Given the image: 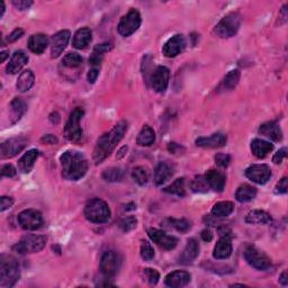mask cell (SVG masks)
<instances>
[{
    "mask_svg": "<svg viewBox=\"0 0 288 288\" xmlns=\"http://www.w3.org/2000/svg\"><path fill=\"white\" fill-rule=\"evenodd\" d=\"M124 169L120 167H113V168L106 169L103 173V178L109 183H116L124 178Z\"/></svg>",
    "mask_w": 288,
    "mask_h": 288,
    "instance_id": "cell-36",
    "label": "cell"
},
{
    "mask_svg": "<svg viewBox=\"0 0 288 288\" xmlns=\"http://www.w3.org/2000/svg\"><path fill=\"white\" fill-rule=\"evenodd\" d=\"M143 275L150 285H156L160 279V274L158 270L152 269V268H145L143 270Z\"/></svg>",
    "mask_w": 288,
    "mask_h": 288,
    "instance_id": "cell-44",
    "label": "cell"
},
{
    "mask_svg": "<svg viewBox=\"0 0 288 288\" xmlns=\"http://www.w3.org/2000/svg\"><path fill=\"white\" fill-rule=\"evenodd\" d=\"M85 216L93 223H105L110 219V209L104 200L94 198L89 200L85 206Z\"/></svg>",
    "mask_w": 288,
    "mask_h": 288,
    "instance_id": "cell-4",
    "label": "cell"
},
{
    "mask_svg": "<svg viewBox=\"0 0 288 288\" xmlns=\"http://www.w3.org/2000/svg\"><path fill=\"white\" fill-rule=\"evenodd\" d=\"M227 142L226 135L223 133H214L211 136H203L196 140V145L200 148H209V149H216L222 148Z\"/></svg>",
    "mask_w": 288,
    "mask_h": 288,
    "instance_id": "cell-18",
    "label": "cell"
},
{
    "mask_svg": "<svg viewBox=\"0 0 288 288\" xmlns=\"http://www.w3.org/2000/svg\"><path fill=\"white\" fill-rule=\"evenodd\" d=\"M28 62V57L27 54L25 53L24 51H16L11 59V61L7 64V68H6V71L7 73H11V74H16L18 73L21 70L23 69V67L25 64Z\"/></svg>",
    "mask_w": 288,
    "mask_h": 288,
    "instance_id": "cell-24",
    "label": "cell"
},
{
    "mask_svg": "<svg viewBox=\"0 0 288 288\" xmlns=\"http://www.w3.org/2000/svg\"><path fill=\"white\" fill-rule=\"evenodd\" d=\"M49 45L48 36L44 34H35L28 39V49L33 53L42 54Z\"/></svg>",
    "mask_w": 288,
    "mask_h": 288,
    "instance_id": "cell-28",
    "label": "cell"
},
{
    "mask_svg": "<svg viewBox=\"0 0 288 288\" xmlns=\"http://www.w3.org/2000/svg\"><path fill=\"white\" fill-rule=\"evenodd\" d=\"M199 255V244L194 239L188 240L183 254L179 257V262L184 265H189L193 262Z\"/></svg>",
    "mask_w": 288,
    "mask_h": 288,
    "instance_id": "cell-22",
    "label": "cell"
},
{
    "mask_svg": "<svg viewBox=\"0 0 288 288\" xmlns=\"http://www.w3.org/2000/svg\"><path fill=\"white\" fill-rule=\"evenodd\" d=\"M246 178L258 185H265L271 177V170L267 164H252L245 170Z\"/></svg>",
    "mask_w": 288,
    "mask_h": 288,
    "instance_id": "cell-13",
    "label": "cell"
},
{
    "mask_svg": "<svg viewBox=\"0 0 288 288\" xmlns=\"http://www.w3.org/2000/svg\"><path fill=\"white\" fill-rule=\"evenodd\" d=\"M215 162L217 166L222 167V168H225V167L230 164L231 158H230V155H227V154L219 153V154L215 155Z\"/></svg>",
    "mask_w": 288,
    "mask_h": 288,
    "instance_id": "cell-46",
    "label": "cell"
},
{
    "mask_svg": "<svg viewBox=\"0 0 288 288\" xmlns=\"http://www.w3.org/2000/svg\"><path fill=\"white\" fill-rule=\"evenodd\" d=\"M232 250H233V248H232L231 239L227 236H223L217 241L216 245L214 246L213 257L217 260L227 259L232 255Z\"/></svg>",
    "mask_w": 288,
    "mask_h": 288,
    "instance_id": "cell-21",
    "label": "cell"
},
{
    "mask_svg": "<svg viewBox=\"0 0 288 288\" xmlns=\"http://www.w3.org/2000/svg\"><path fill=\"white\" fill-rule=\"evenodd\" d=\"M27 106L24 100L21 98H14L11 104V114H12V123H16L23 117V115L26 113Z\"/></svg>",
    "mask_w": 288,
    "mask_h": 288,
    "instance_id": "cell-34",
    "label": "cell"
},
{
    "mask_svg": "<svg viewBox=\"0 0 288 288\" xmlns=\"http://www.w3.org/2000/svg\"><path fill=\"white\" fill-rule=\"evenodd\" d=\"M186 41L183 35H175L174 37H171L170 39L166 42L163 45V53L166 57L168 58H175L177 55L183 52V50L185 49Z\"/></svg>",
    "mask_w": 288,
    "mask_h": 288,
    "instance_id": "cell-17",
    "label": "cell"
},
{
    "mask_svg": "<svg viewBox=\"0 0 288 288\" xmlns=\"http://www.w3.org/2000/svg\"><path fill=\"white\" fill-rule=\"evenodd\" d=\"M241 26V16L237 13H230L217 23L214 28L216 36L221 38L233 37Z\"/></svg>",
    "mask_w": 288,
    "mask_h": 288,
    "instance_id": "cell-5",
    "label": "cell"
},
{
    "mask_svg": "<svg viewBox=\"0 0 288 288\" xmlns=\"http://www.w3.org/2000/svg\"><path fill=\"white\" fill-rule=\"evenodd\" d=\"M62 176L67 180H79L86 175L88 170V162L85 155L78 151H67L61 158Z\"/></svg>",
    "mask_w": 288,
    "mask_h": 288,
    "instance_id": "cell-2",
    "label": "cell"
},
{
    "mask_svg": "<svg viewBox=\"0 0 288 288\" xmlns=\"http://www.w3.org/2000/svg\"><path fill=\"white\" fill-rule=\"evenodd\" d=\"M256 196H257V189L255 187L245 184L237 188L235 198L237 201H240V203H248V201L256 198Z\"/></svg>",
    "mask_w": 288,
    "mask_h": 288,
    "instance_id": "cell-32",
    "label": "cell"
},
{
    "mask_svg": "<svg viewBox=\"0 0 288 288\" xmlns=\"http://www.w3.org/2000/svg\"><path fill=\"white\" fill-rule=\"evenodd\" d=\"M279 281H280L281 284L284 285V286H287V284H288V280H287V271L282 272L281 276L279 277Z\"/></svg>",
    "mask_w": 288,
    "mask_h": 288,
    "instance_id": "cell-57",
    "label": "cell"
},
{
    "mask_svg": "<svg viewBox=\"0 0 288 288\" xmlns=\"http://www.w3.org/2000/svg\"><path fill=\"white\" fill-rule=\"evenodd\" d=\"M13 205H14V200L13 198H11V197L3 196L2 198H0V211L2 212L11 209Z\"/></svg>",
    "mask_w": 288,
    "mask_h": 288,
    "instance_id": "cell-48",
    "label": "cell"
},
{
    "mask_svg": "<svg viewBox=\"0 0 288 288\" xmlns=\"http://www.w3.org/2000/svg\"><path fill=\"white\" fill-rule=\"evenodd\" d=\"M0 6H2V14H0V17H3V15H4V13H5V4H4V2H0Z\"/></svg>",
    "mask_w": 288,
    "mask_h": 288,
    "instance_id": "cell-59",
    "label": "cell"
},
{
    "mask_svg": "<svg viewBox=\"0 0 288 288\" xmlns=\"http://www.w3.org/2000/svg\"><path fill=\"white\" fill-rule=\"evenodd\" d=\"M288 189V180L286 177H284L279 183L276 186V193L277 194H286Z\"/></svg>",
    "mask_w": 288,
    "mask_h": 288,
    "instance_id": "cell-49",
    "label": "cell"
},
{
    "mask_svg": "<svg viewBox=\"0 0 288 288\" xmlns=\"http://www.w3.org/2000/svg\"><path fill=\"white\" fill-rule=\"evenodd\" d=\"M122 267V257L114 250H108L104 252L100 259V271L105 278H114L119 272Z\"/></svg>",
    "mask_w": 288,
    "mask_h": 288,
    "instance_id": "cell-7",
    "label": "cell"
},
{
    "mask_svg": "<svg viewBox=\"0 0 288 288\" xmlns=\"http://www.w3.org/2000/svg\"><path fill=\"white\" fill-rule=\"evenodd\" d=\"M92 38H93L92 31L87 27H84L81 29H79V31L74 34L73 47L79 50L87 49L90 42H92Z\"/></svg>",
    "mask_w": 288,
    "mask_h": 288,
    "instance_id": "cell-29",
    "label": "cell"
},
{
    "mask_svg": "<svg viewBox=\"0 0 288 288\" xmlns=\"http://www.w3.org/2000/svg\"><path fill=\"white\" fill-rule=\"evenodd\" d=\"M190 278V275L187 271L176 270L170 272V274L166 277V285L173 288L184 287L189 284Z\"/></svg>",
    "mask_w": 288,
    "mask_h": 288,
    "instance_id": "cell-20",
    "label": "cell"
},
{
    "mask_svg": "<svg viewBox=\"0 0 288 288\" xmlns=\"http://www.w3.org/2000/svg\"><path fill=\"white\" fill-rule=\"evenodd\" d=\"M34 81H35V75L32 70H25V71L22 72L21 75L18 77L16 84L17 90L21 93L28 92V90L33 87Z\"/></svg>",
    "mask_w": 288,
    "mask_h": 288,
    "instance_id": "cell-31",
    "label": "cell"
},
{
    "mask_svg": "<svg viewBox=\"0 0 288 288\" xmlns=\"http://www.w3.org/2000/svg\"><path fill=\"white\" fill-rule=\"evenodd\" d=\"M24 35V31L22 28H16L15 29L14 32H12L11 34L8 35V37H7V42L9 43H13L15 41H17V39L21 38L22 36Z\"/></svg>",
    "mask_w": 288,
    "mask_h": 288,
    "instance_id": "cell-51",
    "label": "cell"
},
{
    "mask_svg": "<svg viewBox=\"0 0 288 288\" xmlns=\"http://www.w3.org/2000/svg\"><path fill=\"white\" fill-rule=\"evenodd\" d=\"M99 75V68L98 67H93L92 69L89 70L88 75H87V79H88V83L90 84H94L96 80H97Z\"/></svg>",
    "mask_w": 288,
    "mask_h": 288,
    "instance_id": "cell-53",
    "label": "cell"
},
{
    "mask_svg": "<svg viewBox=\"0 0 288 288\" xmlns=\"http://www.w3.org/2000/svg\"><path fill=\"white\" fill-rule=\"evenodd\" d=\"M47 244V237L37 234H28L22 237V240L16 245H14L13 250L19 255L34 254L43 250Z\"/></svg>",
    "mask_w": 288,
    "mask_h": 288,
    "instance_id": "cell-6",
    "label": "cell"
},
{
    "mask_svg": "<svg viewBox=\"0 0 288 288\" xmlns=\"http://www.w3.org/2000/svg\"><path fill=\"white\" fill-rule=\"evenodd\" d=\"M241 73L239 70H232L229 73L226 74V77L224 78L223 83H222V87L226 90H231L236 87V85L240 81Z\"/></svg>",
    "mask_w": 288,
    "mask_h": 288,
    "instance_id": "cell-38",
    "label": "cell"
},
{
    "mask_svg": "<svg viewBox=\"0 0 288 288\" xmlns=\"http://www.w3.org/2000/svg\"><path fill=\"white\" fill-rule=\"evenodd\" d=\"M141 26V15L136 9L131 11L123 16L118 24V33L124 37L131 36L133 33L138 31Z\"/></svg>",
    "mask_w": 288,
    "mask_h": 288,
    "instance_id": "cell-10",
    "label": "cell"
},
{
    "mask_svg": "<svg viewBox=\"0 0 288 288\" xmlns=\"http://www.w3.org/2000/svg\"><path fill=\"white\" fill-rule=\"evenodd\" d=\"M84 110L81 108H75L70 115L67 124L64 128V135L69 141L78 142L83 138V129L80 126V122L84 117Z\"/></svg>",
    "mask_w": 288,
    "mask_h": 288,
    "instance_id": "cell-8",
    "label": "cell"
},
{
    "mask_svg": "<svg viewBox=\"0 0 288 288\" xmlns=\"http://www.w3.org/2000/svg\"><path fill=\"white\" fill-rule=\"evenodd\" d=\"M70 34L69 31H60L55 35H53V37L51 39V57L52 58H58L60 54L63 52V50L67 48V45L70 41Z\"/></svg>",
    "mask_w": 288,
    "mask_h": 288,
    "instance_id": "cell-16",
    "label": "cell"
},
{
    "mask_svg": "<svg viewBox=\"0 0 288 288\" xmlns=\"http://www.w3.org/2000/svg\"><path fill=\"white\" fill-rule=\"evenodd\" d=\"M42 142L47 143V144H57L58 143V139L55 138V136L52 135V134H48V135L43 136Z\"/></svg>",
    "mask_w": 288,
    "mask_h": 288,
    "instance_id": "cell-55",
    "label": "cell"
},
{
    "mask_svg": "<svg viewBox=\"0 0 288 288\" xmlns=\"http://www.w3.org/2000/svg\"><path fill=\"white\" fill-rule=\"evenodd\" d=\"M234 211V204L232 201H220L213 206L211 213L214 217H226Z\"/></svg>",
    "mask_w": 288,
    "mask_h": 288,
    "instance_id": "cell-35",
    "label": "cell"
},
{
    "mask_svg": "<svg viewBox=\"0 0 288 288\" xmlns=\"http://www.w3.org/2000/svg\"><path fill=\"white\" fill-rule=\"evenodd\" d=\"M39 156V151L36 149L29 150L25 153L21 159L18 161V168L24 174L31 173L32 169L34 168V164L36 162V160Z\"/></svg>",
    "mask_w": 288,
    "mask_h": 288,
    "instance_id": "cell-25",
    "label": "cell"
},
{
    "mask_svg": "<svg viewBox=\"0 0 288 288\" xmlns=\"http://www.w3.org/2000/svg\"><path fill=\"white\" fill-rule=\"evenodd\" d=\"M28 139L24 138V136H17V138L9 139L5 141L4 143L0 145V153H2V158L9 159L16 156L18 153L28 145Z\"/></svg>",
    "mask_w": 288,
    "mask_h": 288,
    "instance_id": "cell-11",
    "label": "cell"
},
{
    "mask_svg": "<svg viewBox=\"0 0 288 288\" xmlns=\"http://www.w3.org/2000/svg\"><path fill=\"white\" fill-rule=\"evenodd\" d=\"M204 177L210 188H212L214 191H217V193H222V191L224 190L225 175L223 173L212 169L207 171Z\"/></svg>",
    "mask_w": 288,
    "mask_h": 288,
    "instance_id": "cell-19",
    "label": "cell"
},
{
    "mask_svg": "<svg viewBox=\"0 0 288 288\" xmlns=\"http://www.w3.org/2000/svg\"><path fill=\"white\" fill-rule=\"evenodd\" d=\"M154 141H155V132L153 131V129L149 125H145L139 133L138 139H136V143L141 146H150L154 143Z\"/></svg>",
    "mask_w": 288,
    "mask_h": 288,
    "instance_id": "cell-33",
    "label": "cell"
},
{
    "mask_svg": "<svg viewBox=\"0 0 288 288\" xmlns=\"http://www.w3.org/2000/svg\"><path fill=\"white\" fill-rule=\"evenodd\" d=\"M286 155H287V149L286 148H282V149H280L279 151H278V152L275 154V156H274V159H272V161H274V162L276 163V164H280L282 161H284V159L286 158Z\"/></svg>",
    "mask_w": 288,
    "mask_h": 288,
    "instance_id": "cell-52",
    "label": "cell"
},
{
    "mask_svg": "<svg viewBox=\"0 0 288 288\" xmlns=\"http://www.w3.org/2000/svg\"><path fill=\"white\" fill-rule=\"evenodd\" d=\"M18 222L24 230L35 231L43 225V217L38 211L29 209L19 213Z\"/></svg>",
    "mask_w": 288,
    "mask_h": 288,
    "instance_id": "cell-12",
    "label": "cell"
},
{
    "mask_svg": "<svg viewBox=\"0 0 288 288\" xmlns=\"http://www.w3.org/2000/svg\"><path fill=\"white\" fill-rule=\"evenodd\" d=\"M244 258L248 264L257 270L265 271L271 267V259L264 251H261L256 246L246 248Z\"/></svg>",
    "mask_w": 288,
    "mask_h": 288,
    "instance_id": "cell-9",
    "label": "cell"
},
{
    "mask_svg": "<svg viewBox=\"0 0 288 288\" xmlns=\"http://www.w3.org/2000/svg\"><path fill=\"white\" fill-rule=\"evenodd\" d=\"M271 221V215L262 210L250 211L245 216V222L249 224H268Z\"/></svg>",
    "mask_w": 288,
    "mask_h": 288,
    "instance_id": "cell-30",
    "label": "cell"
},
{
    "mask_svg": "<svg viewBox=\"0 0 288 288\" xmlns=\"http://www.w3.org/2000/svg\"><path fill=\"white\" fill-rule=\"evenodd\" d=\"M110 49H112V44L110 43H102V44H97L95 47V51H97L99 53H102V54H105L106 52H109L110 51Z\"/></svg>",
    "mask_w": 288,
    "mask_h": 288,
    "instance_id": "cell-54",
    "label": "cell"
},
{
    "mask_svg": "<svg viewBox=\"0 0 288 288\" xmlns=\"http://www.w3.org/2000/svg\"><path fill=\"white\" fill-rule=\"evenodd\" d=\"M149 170L148 168H145L143 166H139L136 168L133 169L132 171V178L136 184H139L140 186H144L148 184L149 181Z\"/></svg>",
    "mask_w": 288,
    "mask_h": 288,
    "instance_id": "cell-37",
    "label": "cell"
},
{
    "mask_svg": "<svg viewBox=\"0 0 288 288\" xmlns=\"http://www.w3.org/2000/svg\"><path fill=\"white\" fill-rule=\"evenodd\" d=\"M251 152L256 158L264 159L269 154L272 150H274V145L268 141L261 140V139H255L251 141Z\"/></svg>",
    "mask_w": 288,
    "mask_h": 288,
    "instance_id": "cell-23",
    "label": "cell"
},
{
    "mask_svg": "<svg viewBox=\"0 0 288 288\" xmlns=\"http://www.w3.org/2000/svg\"><path fill=\"white\" fill-rule=\"evenodd\" d=\"M201 239H203L205 242H210L212 241V239H213V233H212L209 229L204 230L201 232Z\"/></svg>",
    "mask_w": 288,
    "mask_h": 288,
    "instance_id": "cell-56",
    "label": "cell"
},
{
    "mask_svg": "<svg viewBox=\"0 0 288 288\" xmlns=\"http://www.w3.org/2000/svg\"><path fill=\"white\" fill-rule=\"evenodd\" d=\"M174 167L167 163V162H160L156 166L154 171V181L155 185L161 186L163 185L166 181H168L174 175Z\"/></svg>",
    "mask_w": 288,
    "mask_h": 288,
    "instance_id": "cell-26",
    "label": "cell"
},
{
    "mask_svg": "<svg viewBox=\"0 0 288 288\" xmlns=\"http://www.w3.org/2000/svg\"><path fill=\"white\" fill-rule=\"evenodd\" d=\"M16 175V169L14 168L12 164H5L2 168V176L3 177H8V178H12Z\"/></svg>",
    "mask_w": 288,
    "mask_h": 288,
    "instance_id": "cell-50",
    "label": "cell"
},
{
    "mask_svg": "<svg viewBox=\"0 0 288 288\" xmlns=\"http://www.w3.org/2000/svg\"><path fill=\"white\" fill-rule=\"evenodd\" d=\"M209 185H207L206 180H205V177L203 176H198L196 179L193 180V183H191V189L195 193H206V191H209Z\"/></svg>",
    "mask_w": 288,
    "mask_h": 288,
    "instance_id": "cell-42",
    "label": "cell"
},
{
    "mask_svg": "<svg viewBox=\"0 0 288 288\" xmlns=\"http://www.w3.org/2000/svg\"><path fill=\"white\" fill-rule=\"evenodd\" d=\"M259 133L261 135H265L268 139L275 141V142H280L282 140L281 129L279 128V125L275 122L262 124L259 129Z\"/></svg>",
    "mask_w": 288,
    "mask_h": 288,
    "instance_id": "cell-27",
    "label": "cell"
},
{
    "mask_svg": "<svg viewBox=\"0 0 288 288\" xmlns=\"http://www.w3.org/2000/svg\"><path fill=\"white\" fill-rule=\"evenodd\" d=\"M163 190L166 191V193L171 194V195L184 197L186 194L185 193V179L184 178L176 179L173 184L169 185L168 187H166Z\"/></svg>",
    "mask_w": 288,
    "mask_h": 288,
    "instance_id": "cell-40",
    "label": "cell"
},
{
    "mask_svg": "<svg viewBox=\"0 0 288 288\" xmlns=\"http://www.w3.org/2000/svg\"><path fill=\"white\" fill-rule=\"evenodd\" d=\"M126 130H128V123L122 120V122L116 124L110 132L100 136L97 140V143H96L93 154V159L96 164L102 163L107 156L110 155L116 145L123 139Z\"/></svg>",
    "mask_w": 288,
    "mask_h": 288,
    "instance_id": "cell-1",
    "label": "cell"
},
{
    "mask_svg": "<svg viewBox=\"0 0 288 288\" xmlns=\"http://www.w3.org/2000/svg\"><path fill=\"white\" fill-rule=\"evenodd\" d=\"M136 224H138V220H136L134 216H128L122 220L119 226L120 229L123 230V232H130L135 229Z\"/></svg>",
    "mask_w": 288,
    "mask_h": 288,
    "instance_id": "cell-45",
    "label": "cell"
},
{
    "mask_svg": "<svg viewBox=\"0 0 288 288\" xmlns=\"http://www.w3.org/2000/svg\"><path fill=\"white\" fill-rule=\"evenodd\" d=\"M21 278V270L17 261L12 257H3L2 264H0V286L4 288H9L15 286V284Z\"/></svg>",
    "mask_w": 288,
    "mask_h": 288,
    "instance_id": "cell-3",
    "label": "cell"
},
{
    "mask_svg": "<svg viewBox=\"0 0 288 288\" xmlns=\"http://www.w3.org/2000/svg\"><path fill=\"white\" fill-rule=\"evenodd\" d=\"M62 63L64 67L70 68V69H73V68H78L83 63V58L81 55L78 54V53H68L62 60Z\"/></svg>",
    "mask_w": 288,
    "mask_h": 288,
    "instance_id": "cell-41",
    "label": "cell"
},
{
    "mask_svg": "<svg viewBox=\"0 0 288 288\" xmlns=\"http://www.w3.org/2000/svg\"><path fill=\"white\" fill-rule=\"evenodd\" d=\"M0 55H2V60H0V61L4 62L5 60H6V58L8 57V52H7V51H3L2 54H0Z\"/></svg>",
    "mask_w": 288,
    "mask_h": 288,
    "instance_id": "cell-58",
    "label": "cell"
},
{
    "mask_svg": "<svg viewBox=\"0 0 288 288\" xmlns=\"http://www.w3.org/2000/svg\"><path fill=\"white\" fill-rule=\"evenodd\" d=\"M167 226L173 227V229L180 232V233H186V232H188L191 229V223L186 219H168L167 220Z\"/></svg>",
    "mask_w": 288,
    "mask_h": 288,
    "instance_id": "cell-39",
    "label": "cell"
},
{
    "mask_svg": "<svg viewBox=\"0 0 288 288\" xmlns=\"http://www.w3.org/2000/svg\"><path fill=\"white\" fill-rule=\"evenodd\" d=\"M148 234L150 236V239L152 240L154 243L160 245L161 248H163L166 250L175 249L177 243H178L177 237L173 235H168L166 232L158 229H150L148 231Z\"/></svg>",
    "mask_w": 288,
    "mask_h": 288,
    "instance_id": "cell-14",
    "label": "cell"
},
{
    "mask_svg": "<svg viewBox=\"0 0 288 288\" xmlns=\"http://www.w3.org/2000/svg\"><path fill=\"white\" fill-rule=\"evenodd\" d=\"M13 5L19 11H26L33 5L31 0H13Z\"/></svg>",
    "mask_w": 288,
    "mask_h": 288,
    "instance_id": "cell-47",
    "label": "cell"
},
{
    "mask_svg": "<svg viewBox=\"0 0 288 288\" xmlns=\"http://www.w3.org/2000/svg\"><path fill=\"white\" fill-rule=\"evenodd\" d=\"M169 77L170 72L169 69L166 67H158L151 78V84H152V88L156 93H164L167 87L169 84Z\"/></svg>",
    "mask_w": 288,
    "mask_h": 288,
    "instance_id": "cell-15",
    "label": "cell"
},
{
    "mask_svg": "<svg viewBox=\"0 0 288 288\" xmlns=\"http://www.w3.org/2000/svg\"><path fill=\"white\" fill-rule=\"evenodd\" d=\"M141 257L143 258L144 260L146 261H150V260H152L153 258H154V249H153V246L151 245L149 242H142V244H141Z\"/></svg>",
    "mask_w": 288,
    "mask_h": 288,
    "instance_id": "cell-43",
    "label": "cell"
}]
</instances>
